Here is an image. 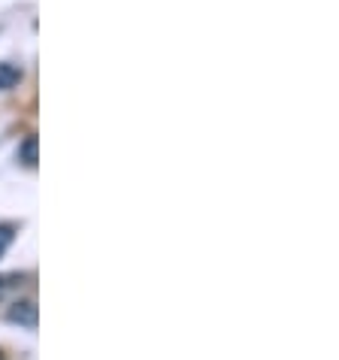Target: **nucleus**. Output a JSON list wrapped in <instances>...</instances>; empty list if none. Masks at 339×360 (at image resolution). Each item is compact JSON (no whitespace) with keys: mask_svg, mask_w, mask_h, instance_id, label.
I'll return each mask as SVG.
<instances>
[{"mask_svg":"<svg viewBox=\"0 0 339 360\" xmlns=\"http://www.w3.org/2000/svg\"><path fill=\"white\" fill-rule=\"evenodd\" d=\"M6 321H13L25 330H34L37 321H39V312H37V303L34 300H15L13 309L6 312Z\"/></svg>","mask_w":339,"mask_h":360,"instance_id":"f257e3e1","label":"nucleus"},{"mask_svg":"<svg viewBox=\"0 0 339 360\" xmlns=\"http://www.w3.org/2000/svg\"><path fill=\"white\" fill-rule=\"evenodd\" d=\"M13 239H15V230L9 224H0V257L6 255V248L13 245Z\"/></svg>","mask_w":339,"mask_h":360,"instance_id":"20e7f679","label":"nucleus"},{"mask_svg":"<svg viewBox=\"0 0 339 360\" xmlns=\"http://www.w3.org/2000/svg\"><path fill=\"white\" fill-rule=\"evenodd\" d=\"M22 82V70L15 64H0V91H9Z\"/></svg>","mask_w":339,"mask_h":360,"instance_id":"f03ea898","label":"nucleus"},{"mask_svg":"<svg viewBox=\"0 0 339 360\" xmlns=\"http://www.w3.org/2000/svg\"><path fill=\"white\" fill-rule=\"evenodd\" d=\"M15 278H18V276H0V303H4V300H6L9 288L15 285Z\"/></svg>","mask_w":339,"mask_h":360,"instance_id":"39448f33","label":"nucleus"},{"mask_svg":"<svg viewBox=\"0 0 339 360\" xmlns=\"http://www.w3.org/2000/svg\"><path fill=\"white\" fill-rule=\"evenodd\" d=\"M18 161L25 167H37V136H25V143L18 146Z\"/></svg>","mask_w":339,"mask_h":360,"instance_id":"7ed1b4c3","label":"nucleus"}]
</instances>
